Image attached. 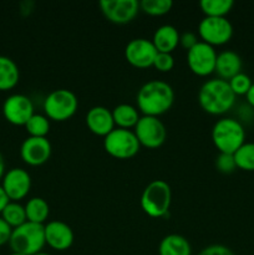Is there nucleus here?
<instances>
[{
  "label": "nucleus",
  "mask_w": 254,
  "mask_h": 255,
  "mask_svg": "<svg viewBox=\"0 0 254 255\" xmlns=\"http://www.w3.org/2000/svg\"><path fill=\"white\" fill-rule=\"evenodd\" d=\"M233 5V0H202L199 2V6L206 16L216 17H226Z\"/></svg>",
  "instance_id": "26"
},
{
  "label": "nucleus",
  "mask_w": 254,
  "mask_h": 255,
  "mask_svg": "<svg viewBox=\"0 0 254 255\" xmlns=\"http://www.w3.org/2000/svg\"><path fill=\"white\" fill-rule=\"evenodd\" d=\"M1 187L10 201L17 202L25 198L31 188V177L29 172L20 167L9 169L2 177Z\"/></svg>",
  "instance_id": "15"
},
{
  "label": "nucleus",
  "mask_w": 254,
  "mask_h": 255,
  "mask_svg": "<svg viewBox=\"0 0 254 255\" xmlns=\"http://www.w3.org/2000/svg\"><path fill=\"white\" fill-rule=\"evenodd\" d=\"M236 95L228 81L222 79L207 80L198 91V102L211 115H223L236 104Z\"/></svg>",
  "instance_id": "2"
},
{
  "label": "nucleus",
  "mask_w": 254,
  "mask_h": 255,
  "mask_svg": "<svg viewBox=\"0 0 254 255\" xmlns=\"http://www.w3.org/2000/svg\"><path fill=\"white\" fill-rule=\"evenodd\" d=\"M158 51L154 47L152 40L143 39V37L132 39L125 47V57L127 62L137 69H147L153 66Z\"/></svg>",
  "instance_id": "12"
},
{
  "label": "nucleus",
  "mask_w": 254,
  "mask_h": 255,
  "mask_svg": "<svg viewBox=\"0 0 254 255\" xmlns=\"http://www.w3.org/2000/svg\"><path fill=\"white\" fill-rule=\"evenodd\" d=\"M246 99H247V102H248L249 106H251L252 109H254V82H253V84H252V86H251V89H249V91L247 92Z\"/></svg>",
  "instance_id": "36"
},
{
  "label": "nucleus",
  "mask_w": 254,
  "mask_h": 255,
  "mask_svg": "<svg viewBox=\"0 0 254 255\" xmlns=\"http://www.w3.org/2000/svg\"><path fill=\"white\" fill-rule=\"evenodd\" d=\"M153 66L161 72H168L174 67V59L172 54L158 52L153 61Z\"/></svg>",
  "instance_id": "31"
},
{
  "label": "nucleus",
  "mask_w": 254,
  "mask_h": 255,
  "mask_svg": "<svg viewBox=\"0 0 254 255\" xmlns=\"http://www.w3.org/2000/svg\"><path fill=\"white\" fill-rule=\"evenodd\" d=\"M86 125L92 133L97 136H107L115 128L112 111L104 106H95L87 111Z\"/></svg>",
  "instance_id": "17"
},
{
  "label": "nucleus",
  "mask_w": 254,
  "mask_h": 255,
  "mask_svg": "<svg viewBox=\"0 0 254 255\" xmlns=\"http://www.w3.org/2000/svg\"><path fill=\"white\" fill-rule=\"evenodd\" d=\"M173 6L172 0H142L139 2V9L152 16H159L169 11Z\"/></svg>",
  "instance_id": "28"
},
{
  "label": "nucleus",
  "mask_w": 254,
  "mask_h": 255,
  "mask_svg": "<svg viewBox=\"0 0 254 255\" xmlns=\"http://www.w3.org/2000/svg\"><path fill=\"white\" fill-rule=\"evenodd\" d=\"M237 168L254 172V142H244L233 153Z\"/></svg>",
  "instance_id": "25"
},
{
  "label": "nucleus",
  "mask_w": 254,
  "mask_h": 255,
  "mask_svg": "<svg viewBox=\"0 0 254 255\" xmlns=\"http://www.w3.org/2000/svg\"><path fill=\"white\" fill-rule=\"evenodd\" d=\"M228 84L236 96H242V95L246 96L253 82H252V79L248 75L244 74V72H239L238 75H236V76L229 80Z\"/></svg>",
  "instance_id": "29"
},
{
  "label": "nucleus",
  "mask_w": 254,
  "mask_h": 255,
  "mask_svg": "<svg viewBox=\"0 0 254 255\" xmlns=\"http://www.w3.org/2000/svg\"><path fill=\"white\" fill-rule=\"evenodd\" d=\"M99 6L107 20L122 25L134 19L139 10V2L137 0H101Z\"/></svg>",
  "instance_id": "13"
},
{
  "label": "nucleus",
  "mask_w": 254,
  "mask_h": 255,
  "mask_svg": "<svg viewBox=\"0 0 254 255\" xmlns=\"http://www.w3.org/2000/svg\"><path fill=\"white\" fill-rule=\"evenodd\" d=\"M197 255H234L233 252L222 244H212L202 249Z\"/></svg>",
  "instance_id": "32"
},
{
  "label": "nucleus",
  "mask_w": 254,
  "mask_h": 255,
  "mask_svg": "<svg viewBox=\"0 0 254 255\" xmlns=\"http://www.w3.org/2000/svg\"><path fill=\"white\" fill-rule=\"evenodd\" d=\"M45 224L25 222L12 229L9 246L14 253L35 255L41 253L45 247Z\"/></svg>",
  "instance_id": "3"
},
{
  "label": "nucleus",
  "mask_w": 254,
  "mask_h": 255,
  "mask_svg": "<svg viewBox=\"0 0 254 255\" xmlns=\"http://www.w3.org/2000/svg\"><path fill=\"white\" fill-rule=\"evenodd\" d=\"M212 141L219 153L233 154L246 142V129L239 120L223 117L212 128Z\"/></svg>",
  "instance_id": "4"
},
{
  "label": "nucleus",
  "mask_w": 254,
  "mask_h": 255,
  "mask_svg": "<svg viewBox=\"0 0 254 255\" xmlns=\"http://www.w3.org/2000/svg\"><path fill=\"white\" fill-rule=\"evenodd\" d=\"M115 126L119 128L131 129L137 125L139 120V114L134 106L129 104H120L112 110Z\"/></svg>",
  "instance_id": "22"
},
{
  "label": "nucleus",
  "mask_w": 254,
  "mask_h": 255,
  "mask_svg": "<svg viewBox=\"0 0 254 255\" xmlns=\"http://www.w3.org/2000/svg\"><path fill=\"white\" fill-rule=\"evenodd\" d=\"M71 227L62 221H51L45 224V242L55 251H67L74 243Z\"/></svg>",
  "instance_id": "16"
},
{
  "label": "nucleus",
  "mask_w": 254,
  "mask_h": 255,
  "mask_svg": "<svg viewBox=\"0 0 254 255\" xmlns=\"http://www.w3.org/2000/svg\"><path fill=\"white\" fill-rule=\"evenodd\" d=\"M12 228L0 217V246L9 243L10 237H11Z\"/></svg>",
  "instance_id": "34"
},
{
  "label": "nucleus",
  "mask_w": 254,
  "mask_h": 255,
  "mask_svg": "<svg viewBox=\"0 0 254 255\" xmlns=\"http://www.w3.org/2000/svg\"><path fill=\"white\" fill-rule=\"evenodd\" d=\"M172 202V191L163 179L149 182L141 196V208L151 218H162L169 211Z\"/></svg>",
  "instance_id": "5"
},
{
  "label": "nucleus",
  "mask_w": 254,
  "mask_h": 255,
  "mask_svg": "<svg viewBox=\"0 0 254 255\" xmlns=\"http://www.w3.org/2000/svg\"><path fill=\"white\" fill-rule=\"evenodd\" d=\"M51 143L46 137L29 136L22 141L20 156L25 163L30 166H41L49 161L51 156Z\"/></svg>",
  "instance_id": "14"
},
{
  "label": "nucleus",
  "mask_w": 254,
  "mask_h": 255,
  "mask_svg": "<svg viewBox=\"0 0 254 255\" xmlns=\"http://www.w3.org/2000/svg\"><path fill=\"white\" fill-rule=\"evenodd\" d=\"M34 114L31 100L22 94L10 95L2 104V115L7 122L15 126H25Z\"/></svg>",
  "instance_id": "11"
},
{
  "label": "nucleus",
  "mask_w": 254,
  "mask_h": 255,
  "mask_svg": "<svg viewBox=\"0 0 254 255\" xmlns=\"http://www.w3.org/2000/svg\"><path fill=\"white\" fill-rule=\"evenodd\" d=\"M27 222L44 224L50 214V207L47 202L41 197H32L25 204Z\"/></svg>",
  "instance_id": "23"
},
{
  "label": "nucleus",
  "mask_w": 254,
  "mask_h": 255,
  "mask_svg": "<svg viewBox=\"0 0 254 255\" xmlns=\"http://www.w3.org/2000/svg\"><path fill=\"white\" fill-rule=\"evenodd\" d=\"M79 100L75 92L67 89H57L50 92L44 100L45 116L52 121H66L77 111Z\"/></svg>",
  "instance_id": "6"
},
{
  "label": "nucleus",
  "mask_w": 254,
  "mask_h": 255,
  "mask_svg": "<svg viewBox=\"0 0 254 255\" xmlns=\"http://www.w3.org/2000/svg\"><path fill=\"white\" fill-rule=\"evenodd\" d=\"M10 202L9 197L6 196V193H5L4 188L1 187V184H0V213L2 212V209L5 208V206H6L7 203Z\"/></svg>",
  "instance_id": "35"
},
{
  "label": "nucleus",
  "mask_w": 254,
  "mask_h": 255,
  "mask_svg": "<svg viewBox=\"0 0 254 255\" xmlns=\"http://www.w3.org/2000/svg\"><path fill=\"white\" fill-rule=\"evenodd\" d=\"M1 218L4 219L12 229L21 226L25 222H27L25 206H21V204L17 203V202L10 201L9 203L5 206V208L2 209Z\"/></svg>",
  "instance_id": "24"
},
{
  "label": "nucleus",
  "mask_w": 254,
  "mask_h": 255,
  "mask_svg": "<svg viewBox=\"0 0 254 255\" xmlns=\"http://www.w3.org/2000/svg\"><path fill=\"white\" fill-rule=\"evenodd\" d=\"M25 128L31 137H46L50 131V120L45 115L34 114L25 124Z\"/></svg>",
  "instance_id": "27"
},
{
  "label": "nucleus",
  "mask_w": 254,
  "mask_h": 255,
  "mask_svg": "<svg viewBox=\"0 0 254 255\" xmlns=\"http://www.w3.org/2000/svg\"><path fill=\"white\" fill-rule=\"evenodd\" d=\"M5 174V161H4V156L0 152V179H2Z\"/></svg>",
  "instance_id": "37"
},
{
  "label": "nucleus",
  "mask_w": 254,
  "mask_h": 255,
  "mask_svg": "<svg viewBox=\"0 0 254 255\" xmlns=\"http://www.w3.org/2000/svg\"><path fill=\"white\" fill-rule=\"evenodd\" d=\"M217 51L212 45L198 41L187 51V64L189 70L198 76H208L216 70Z\"/></svg>",
  "instance_id": "10"
},
{
  "label": "nucleus",
  "mask_w": 254,
  "mask_h": 255,
  "mask_svg": "<svg viewBox=\"0 0 254 255\" xmlns=\"http://www.w3.org/2000/svg\"><path fill=\"white\" fill-rule=\"evenodd\" d=\"M179 32L173 25L164 24L161 25L158 29L154 31L152 42L158 52H167L171 54L179 44Z\"/></svg>",
  "instance_id": "19"
},
{
  "label": "nucleus",
  "mask_w": 254,
  "mask_h": 255,
  "mask_svg": "<svg viewBox=\"0 0 254 255\" xmlns=\"http://www.w3.org/2000/svg\"><path fill=\"white\" fill-rule=\"evenodd\" d=\"M198 35L202 41L219 46L224 45L233 36V25L227 17L204 16L198 24Z\"/></svg>",
  "instance_id": "8"
},
{
  "label": "nucleus",
  "mask_w": 254,
  "mask_h": 255,
  "mask_svg": "<svg viewBox=\"0 0 254 255\" xmlns=\"http://www.w3.org/2000/svg\"><path fill=\"white\" fill-rule=\"evenodd\" d=\"M138 139L133 131L126 128H114L104 137V148L110 156L117 159H128L139 151Z\"/></svg>",
  "instance_id": "7"
},
{
  "label": "nucleus",
  "mask_w": 254,
  "mask_h": 255,
  "mask_svg": "<svg viewBox=\"0 0 254 255\" xmlns=\"http://www.w3.org/2000/svg\"><path fill=\"white\" fill-rule=\"evenodd\" d=\"M198 41L199 40L198 37H197V35L192 31H186L179 36V44H181L184 49H187V51H188L189 49H192Z\"/></svg>",
  "instance_id": "33"
},
{
  "label": "nucleus",
  "mask_w": 254,
  "mask_h": 255,
  "mask_svg": "<svg viewBox=\"0 0 254 255\" xmlns=\"http://www.w3.org/2000/svg\"><path fill=\"white\" fill-rule=\"evenodd\" d=\"M159 255H192L189 242L179 234H168L161 241L158 247Z\"/></svg>",
  "instance_id": "20"
},
{
  "label": "nucleus",
  "mask_w": 254,
  "mask_h": 255,
  "mask_svg": "<svg viewBox=\"0 0 254 255\" xmlns=\"http://www.w3.org/2000/svg\"><path fill=\"white\" fill-rule=\"evenodd\" d=\"M35 255H51V254H47V253H42V252H41V253H39V254H35Z\"/></svg>",
  "instance_id": "38"
},
{
  "label": "nucleus",
  "mask_w": 254,
  "mask_h": 255,
  "mask_svg": "<svg viewBox=\"0 0 254 255\" xmlns=\"http://www.w3.org/2000/svg\"><path fill=\"white\" fill-rule=\"evenodd\" d=\"M133 132L139 144L147 148L161 147L167 138L166 126L158 117L154 116L139 117Z\"/></svg>",
  "instance_id": "9"
},
{
  "label": "nucleus",
  "mask_w": 254,
  "mask_h": 255,
  "mask_svg": "<svg viewBox=\"0 0 254 255\" xmlns=\"http://www.w3.org/2000/svg\"><path fill=\"white\" fill-rule=\"evenodd\" d=\"M242 66H243V62H242L241 56L236 51L224 50L217 55L214 72H217L219 79L229 81L232 77L242 72Z\"/></svg>",
  "instance_id": "18"
},
{
  "label": "nucleus",
  "mask_w": 254,
  "mask_h": 255,
  "mask_svg": "<svg viewBox=\"0 0 254 255\" xmlns=\"http://www.w3.org/2000/svg\"><path fill=\"white\" fill-rule=\"evenodd\" d=\"M20 71L16 62L10 57L0 55V90H10L19 82Z\"/></svg>",
  "instance_id": "21"
},
{
  "label": "nucleus",
  "mask_w": 254,
  "mask_h": 255,
  "mask_svg": "<svg viewBox=\"0 0 254 255\" xmlns=\"http://www.w3.org/2000/svg\"><path fill=\"white\" fill-rule=\"evenodd\" d=\"M9 255H24V254H20V253H14V252H12L11 254H9Z\"/></svg>",
  "instance_id": "39"
},
{
  "label": "nucleus",
  "mask_w": 254,
  "mask_h": 255,
  "mask_svg": "<svg viewBox=\"0 0 254 255\" xmlns=\"http://www.w3.org/2000/svg\"><path fill=\"white\" fill-rule=\"evenodd\" d=\"M216 167L222 173H232L237 168L236 161H234L233 154L229 153H219L216 158Z\"/></svg>",
  "instance_id": "30"
},
{
  "label": "nucleus",
  "mask_w": 254,
  "mask_h": 255,
  "mask_svg": "<svg viewBox=\"0 0 254 255\" xmlns=\"http://www.w3.org/2000/svg\"><path fill=\"white\" fill-rule=\"evenodd\" d=\"M174 91L169 84L161 80H151L139 87L136 96L137 107L143 116L158 117L172 107Z\"/></svg>",
  "instance_id": "1"
}]
</instances>
